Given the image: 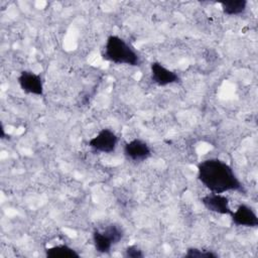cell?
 <instances>
[{
  "label": "cell",
  "instance_id": "7",
  "mask_svg": "<svg viewBox=\"0 0 258 258\" xmlns=\"http://www.w3.org/2000/svg\"><path fill=\"white\" fill-rule=\"evenodd\" d=\"M150 77L151 81L159 87H165L180 82V78L176 73L168 70L158 61L150 63Z\"/></svg>",
  "mask_w": 258,
  "mask_h": 258
},
{
  "label": "cell",
  "instance_id": "6",
  "mask_svg": "<svg viewBox=\"0 0 258 258\" xmlns=\"http://www.w3.org/2000/svg\"><path fill=\"white\" fill-rule=\"evenodd\" d=\"M123 153L128 160L134 162H141L151 156V148L149 145L141 139H133L125 143Z\"/></svg>",
  "mask_w": 258,
  "mask_h": 258
},
{
  "label": "cell",
  "instance_id": "1",
  "mask_svg": "<svg viewBox=\"0 0 258 258\" xmlns=\"http://www.w3.org/2000/svg\"><path fill=\"white\" fill-rule=\"evenodd\" d=\"M198 179L211 191L223 194L226 191L246 192L230 164L220 158H208L198 164Z\"/></svg>",
  "mask_w": 258,
  "mask_h": 258
},
{
  "label": "cell",
  "instance_id": "13",
  "mask_svg": "<svg viewBox=\"0 0 258 258\" xmlns=\"http://www.w3.org/2000/svg\"><path fill=\"white\" fill-rule=\"evenodd\" d=\"M123 256L127 257V258H142V257H144V254H143L142 250H140L137 246L132 245V246L127 247L124 250Z\"/></svg>",
  "mask_w": 258,
  "mask_h": 258
},
{
  "label": "cell",
  "instance_id": "5",
  "mask_svg": "<svg viewBox=\"0 0 258 258\" xmlns=\"http://www.w3.org/2000/svg\"><path fill=\"white\" fill-rule=\"evenodd\" d=\"M20 89L30 95L43 96V81L39 74L31 71H22L17 78Z\"/></svg>",
  "mask_w": 258,
  "mask_h": 258
},
{
  "label": "cell",
  "instance_id": "11",
  "mask_svg": "<svg viewBox=\"0 0 258 258\" xmlns=\"http://www.w3.org/2000/svg\"><path fill=\"white\" fill-rule=\"evenodd\" d=\"M223 13L226 15H239L245 12L247 8L246 0H235V1H223L220 3Z\"/></svg>",
  "mask_w": 258,
  "mask_h": 258
},
{
  "label": "cell",
  "instance_id": "2",
  "mask_svg": "<svg viewBox=\"0 0 258 258\" xmlns=\"http://www.w3.org/2000/svg\"><path fill=\"white\" fill-rule=\"evenodd\" d=\"M102 57L116 64H127L130 67L141 66V58L136 50L118 35L108 36L102 51Z\"/></svg>",
  "mask_w": 258,
  "mask_h": 258
},
{
  "label": "cell",
  "instance_id": "9",
  "mask_svg": "<svg viewBox=\"0 0 258 258\" xmlns=\"http://www.w3.org/2000/svg\"><path fill=\"white\" fill-rule=\"evenodd\" d=\"M234 225L238 227H258V217L252 207L246 204H240L236 211H233L230 215Z\"/></svg>",
  "mask_w": 258,
  "mask_h": 258
},
{
  "label": "cell",
  "instance_id": "10",
  "mask_svg": "<svg viewBox=\"0 0 258 258\" xmlns=\"http://www.w3.org/2000/svg\"><path fill=\"white\" fill-rule=\"evenodd\" d=\"M45 256L48 258H79L81 255L68 245H55L45 248Z\"/></svg>",
  "mask_w": 258,
  "mask_h": 258
},
{
  "label": "cell",
  "instance_id": "3",
  "mask_svg": "<svg viewBox=\"0 0 258 258\" xmlns=\"http://www.w3.org/2000/svg\"><path fill=\"white\" fill-rule=\"evenodd\" d=\"M124 237V231L117 224H110L104 230H95L92 234L95 250L101 254H107L112 247L118 244Z\"/></svg>",
  "mask_w": 258,
  "mask_h": 258
},
{
  "label": "cell",
  "instance_id": "4",
  "mask_svg": "<svg viewBox=\"0 0 258 258\" xmlns=\"http://www.w3.org/2000/svg\"><path fill=\"white\" fill-rule=\"evenodd\" d=\"M119 142L118 135L111 129L104 128L89 141V146L96 152L112 153L116 150Z\"/></svg>",
  "mask_w": 258,
  "mask_h": 258
},
{
  "label": "cell",
  "instance_id": "8",
  "mask_svg": "<svg viewBox=\"0 0 258 258\" xmlns=\"http://www.w3.org/2000/svg\"><path fill=\"white\" fill-rule=\"evenodd\" d=\"M201 202L208 211L216 214L230 216L233 212V210L230 207L229 199L221 194L212 192L206 195L201 199Z\"/></svg>",
  "mask_w": 258,
  "mask_h": 258
},
{
  "label": "cell",
  "instance_id": "14",
  "mask_svg": "<svg viewBox=\"0 0 258 258\" xmlns=\"http://www.w3.org/2000/svg\"><path fill=\"white\" fill-rule=\"evenodd\" d=\"M6 133H5V129H4V126L1 124V139H5L6 137Z\"/></svg>",
  "mask_w": 258,
  "mask_h": 258
},
{
  "label": "cell",
  "instance_id": "12",
  "mask_svg": "<svg viewBox=\"0 0 258 258\" xmlns=\"http://www.w3.org/2000/svg\"><path fill=\"white\" fill-rule=\"evenodd\" d=\"M185 258H217L218 254L210 250H204L196 247L187 248L186 253L184 254Z\"/></svg>",
  "mask_w": 258,
  "mask_h": 258
}]
</instances>
